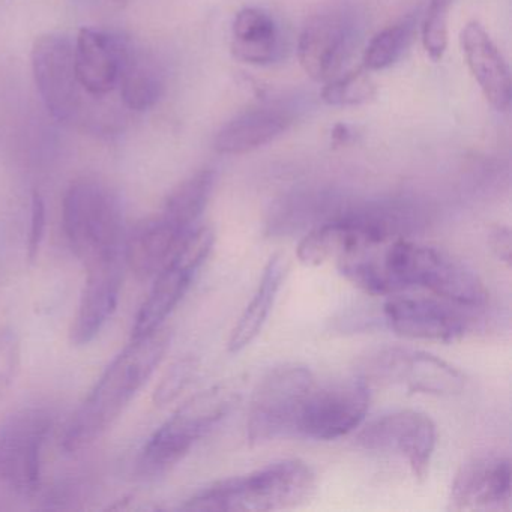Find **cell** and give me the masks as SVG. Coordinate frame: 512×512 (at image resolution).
<instances>
[{
	"mask_svg": "<svg viewBox=\"0 0 512 512\" xmlns=\"http://www.w3.org/2000/svg\"><path fill=\"white\" fill-rule=\"evenodd\" d=\"M169 346L170 331L164 326L133 338L74 413L62 442L65 451L88 448L112 427L163 361Z\"/></svg>",
	"mask_w": 512,
	"mask_h": 512,
	"instance_id": "obj_1",
	"label": "cell"
},
{
	"mask_svg": "<svg viewBox=\"0 0 512 512\" xmlns=\"http://www.w3.org/2000/svg\"><path fill=\"white\" fill-rule=\"evenodd\" d=\"M383 271L392 295L422 287L457 307L479 308L488 301L481 278L449 254L398 238L386 242Z\"/></svg>",
	"mask_w": 512,
	"mask_h": 512,
	"instance_id": "obj_2",
	"label": "cell"
},
{
	"mask_svg": "<svg viewBox=\"0 0 512 512\" xmlns=\"http://www.w3.org/2000/svg\"><path fill=\"white\" fill-rule=\"evenodd\" d=\"M314 473L299 460H284L250 475L203 488L184 511H277L304 503L314 490Z\"/></svg>",
	"mask_w": 512,
	"mask_h": 512,
	"instance_id": "obj_3",
	"label": "cell"
},
{
	"mask_svg": "<svg viewBox=\"0 0 512 512\" xmlns=\"http://www.w3.org/2000/svg\"><path fill=\"white\" fill-rule=\"evenodd\" d=\"M62 224L74 254L86 268L124 256V211L118 194L98 179L83 178L68 188Z\"/></svg>",
	"mask_w": 512,
	"mask_h": 512,
	"instance_id": "obj_4",
	"label": "cell"
},
{
	"mask_svg": "<svg viewBox=\"0 0 512 512\" xmlns=\"http://www.w3.org/2000/svg\"><path fill=\"white\" fill-rule=\"evenodd\" d=\"M238 389L214 386L182 404L146 443L137 463L140 475L154 478L175 467L199 440L217 427L238 403Z\"/></svg>",
	"mask_w": 512,
	"mask_h": 512,
	"instance_id": "obj_5",
	"label": "cell"
},
{
	"mask_svg": "<svg viewBox=\"0 0 512 512\" xmlns=\"http://www.w3.org/2000/svg\"><path fill=\"white\" fill-rule=\"evenodd\" d=\"M316 380L304 365L286 364L269 371L254 391L248 410L247 437L263 445L293 436Z\"/></svg>",
	"mask_w": 512,
	"mask_h": 512,
	"instance_id": "obj_6",
	"label": "cell"
},
{
	"mask_svg": "<svg viewBox=\"0 0 512 512\" xmlns=\"http://www.w3.org/2000/svg\"><path fill=\"white\" fill-rule=\"evenodd\" d=\"M407 223L409 218L389 209L352 212L308 233L299 244L298 259L307 266L340 260L358 248L403 238Z\"/></svg>",
	"mask_w": 512,
	"mask_h": 512,
	"instance_id": "obj_7",
	"label": "cell"
},
{
	"mask_svg": "<svg viewBox=\"0 0 512 512\" xmlns=\"http://www.w3.org/2000/svg\"><path fill=\"white\" fill-rule=\"evenodd\" d=\"M53 428L46 407H25L0 424V481L17 493L34 494L41 484L44 446Z\"/></svg>",
	"mask_w": 512,
	"mask_h": 512,
	"instance_id": "obj_8",
	"label": "cell"
},
{
	"mask_svg": "<svg viewBox=\"0 0 512 512\" xmlns=\"http://www.w3.org/2000/svg\"><path fill=\"white\" fill-rule=\"evenodd\" d=\"M214 242V230L209 227H196L185 235L167 265L155 277L154 286L137 314L133 338L143 337L163 326L190 289L197 271L211 254Z\"/></svg>",
	"mask_w": 512,
	"mask_h": 512,
	"instance_id": "obj_9",
	"label": "cell"
},
{
	"mask_svg": "<svg viewBox=\"0 0 512 512\" xmlns=\"http://www.w3.org/2000/svg\"><path fill=\"white\" fill-rule=\"evenodd\" d=\"M368 383L400 385L416 394L457 395L466 388V377L457 368L422 350L389 347L370 356L362 367Z\"/></svg>",
	"mask_w": 512,
	"mask_h": 512,
	"instance_id": "obj_10",
	"label": "cell"
},
{
	"mask_svg": "<svg viewBox=\"0 0 512 512\" xmlns=\"http://www.w3.org/2000/svg\"><path fill=\"white\" fill-rule=\"evenodd\" d=\"M370 404V383L364 377L314 385L302 409L296 434L314 440H334L361 425Z\"/></svg>",
	"mask_w": 512,
	"mask_h": 512,
	"instance_id": "obj_11",
	"label": "cell"
},
{
	"mask_svg": "<svg viewBox=\"0 0 512 512\" xmlns=\"http://www.w3.org/2000/svg\"><path fill=\"white\" fill-rule=\"evenodd\" d=\"M436 439V425L430 416L415 410H401L368 424L359 433L358 443L370 451L400 455L409 463L416 481L422 482L430 470Z\"/></svg>",
	"mask_w": 512,
	"mask_h": 512,
	"instance_id": "obj_12",
	"label": "cell"
},
{
	"mask_svg": "<svg viewBox=\"0 0 512 512\" xmlns=\"http://www.w3.org/2000/svg\"><path fill=\"white\" fill-rule=\"evenodd\" d=\"M35 83L49 113L58 121L73 118L79 107L74 44L61 34H47L32 49Z\"/></svg>",
	"mask_w": 512,
	"mask_h": 512,
	"instance_id": "obj_13",
	"label": "cell"
},
{
	"mask_svg": "<svg viewBox=\"0 0 512 512\" xmlns=\"http://www.w3.org/2000/svg\"><path fill=\"white\" fill-rule=\"evenodd\" d=\"M511 460L508 457L473 458L452 482V511H500L511 506Z\"/></svg>",
	"mask_w": 512,
	"mask_h": 512,
	"instance_id": "obj_14",
	"label": "cell"
},
{
	"mask_svg": "<svg viewBox=\"0 0 512 512\" xmlns=\"http://www.w3.org/2000/svg\"><path fill=\"white\" fill-rule=\"evenodd\" d=\"M124 266V256H118L86 268L88 277L70 332L71 341L76 346H85L94 341L115 313L122 289Z\"/></svg>",
	"mask_w": 512,
	"mask_h": 512,
	"instance_id": "obj_15",
	"label": "cell"
},
{
	"mask_svg": "<svg viewBox=\"0 0 512 512\" xmlns=\"http://www.w3.org/2000/svg\"><path fill=\"white\" fill-rule=\"evenodd\" d=\"M383 313L389 328L410 340L451 343L469 326L460 311L433 299L394 298L386 302Z\"/></svg>",
	"mask_w": 512,
	"mask_h": 512,
	"instance_id": "obj_16",
	"label": "cell"
},
{
	"mask_svg": "<svg viewBox=\"0 0 512 512\" xmlns=\"http://www.w3.org/2000/svg\"><path fill=\"white\" fill-rule=\"evenodd\" d=\"M128 41L98 29H82L74 44L80 88L95 97L109 94L118 86Z\"/></svg>",
	"mask_w": 512,
	"mask_h": 512,
	"instance_id": "obj_17",
	"label": "cell"
},
{
	"mask_svg": "<svg viewBox=\"0 0 512 512\" xmlns=\"http://www.w3.org/2000/svg\"><path fill=\"white\" fill-rule=\"evenodd\" d=\"M460 44L467 67L485 100L497 112H506L511 106V73L490 35L478 22H470L461 31Z\"/></svg>",
	"mask_w": 512,
	"mask_h": 512,
	"instance_id": "obj_18",
	"label": "cell"
},
{
	"mask_svg": "<svg viewBox=\"0 0 512 512\" xmlns=\"http://www.w3.org/2000/svg\"><path fill=\"white\" fill-rule=\"evenodd\" d=\"M187 233L161 214L143 221L125 238V265L139 280L157 277Z\"/></svg>",
	"mask_w": 512,
	"mask_h": 512,
	"instance_id": "obj_19",
	"label": "cell"
},
{
	"mask_svg": "<svg viewBox=\"0 0 512 512\" xmlns=\"http://www.w3.org/2000/svg\"><path fill=\"white\" fill-rule=\"evenodd\" d=\"M346 49L343 22L335 16H317L308 22L299 37L298 58L311 79L325 82L340 70Z\"/></svg>",
	"mask_w": 512,
	"mask_h": 512,
	"instance_id": "obj_20",
	"label": "cell"
},
{
	"mask_svg": "<svg viewBox=\"0 0 512 512\" xmlns=\"http://www.w3.org/2000/svg\"><path fill=\"white\" fill-rule=\"evenodd\" d=\"M293 116L283 107L248 110L221 128L215 139L220 154L242 155L268 145L292 125Z\"/></svg>",
	"mask_w": 512,
	"mask_h": 512,
	"instance_id": "obj_21",
	"label": "cell"
},
{
	"mask_svg": "<svg viewBox=\"0 0 512 512\" xmlns=\"http://www.w3.org/2000/svg\"><path fill=\"white\" fill-rule=\"evenodd\" d=\"M284 275H286L284 257L281 254H275L265 266L262 280L257 286L253 299L245 308L242 316L239 317L238 323L230 334L229 344H227L230 353H239L256 340L271 314L275 299L283 286L281 283H283Z\"/></svg>",
	"mask_w": 512,
	"mask_h": 512,
	"instance_id": "obj_22",
	"label": "cell"
},
{
	"mask_svg": "<svg viewBox=\"0 0 512 512\" xmlns=\"http://www.w3.org/2000/svg\"><path fill=\"white\" fill-rule=\"evenodd\" d=\"M232 52L251 65L271 64L278 52V29L265 11L245 8L232 25Z\"/></svg>",
	"mask_w": 512,
	"mask_h": 512,
	"instance_id": "obj_23",
	"label": "cell"
},
{
	"mask_svg": "<svg viewBox=\"0 0 512 512\" xmlns=\"http://www.w3.org/2000/svg\"><path fill=\"white\" fill-rule=\"evenodd\" d=\"M118 85H121L125 106L145 112L154 107L163 94V74L151 56L134 49L128 41Z\"/></svg>",
	"mask_w": 512,
	"mask_h": 512,
	"instance_id": "obj_24",
	"label": "cell"
},
{
	"mask_svg": "<svg viewBox=\"0 0 512 512\" xmlns=\"http://www.w3.org/2000/svg\"><path fill=\"white\" fill-rule=\"evenodd\" d=\"M214 181L212 170L197 172L170 194L161 215L182 232H190L211 199Z\"/></svg>",
	"mask_w": 512,
	"mask_h": 512,
	"instance_id": "obj_25",
	"label": "cell"
},
{
	"mask_svg": "<svg viewBox=\"0 0 512 512\" xmlns=\"http://www.w3.org/2000/svg\"><path fill=\"white\" fill-rule=\"evenodd\" d=\"M412 28L413 23L410 20H404L379 32L365 50V70L382 71L394 65L409 43Z\"/></svg>",
	"mask_w": 512,
	"mask_h": 512,
	"instance_id": "obj_26",
	"label": "cell"
},
{
	"mask_svg": "<svg viewBox=\"0 0 512 512\" xmlns=\"http://www.w3.org/2000/svg\"><path fill=\"white\" fill-rule=\"evenodd\" d=\"M376 94V83L364 68L331 80L322 91V100L334 107L359 106L373 100Z\"/></svg>",
	"mask_w": 512,
	"mask_h": 512,
	"instance_id": "obj_27",
	"label": "cell"
},
{
	"mask_svg": "<svg viewBox=\"0 0 512 512\" xmlns=\"http://www.w3.org/2000/svg\"><path fill=\"white\" fill-rule=\"evenodd\" d=\"M452 0H430L422 25V46L433 62L442 61L448 47L449 8Z\"/></svg>",
	"mask_w": 512,
	"mask_h": 512,
	"instance_id": "obj_28",
	"label": "cell"
},
{
	"mask_svg": "<svg viewBox=\"0 0 512 512\" xmlns=\"http://www.w3.org/2000/svg\"><path fill=\"white\" fill-rule=\"evenodd\" d=\"M22 362V343L11 326L0 328V398L16 380Z\"/></svg>",
	"mask_w": 512,
	"mask_h": 512,
	"instance_id": "obj_29",
	"label": "cell"
},
{
	"mask_svg": "<svg viewBox=\"0 0 512 512\" xmlns=\"http://www.w3.org/2000/svg\"><path fill=\"white\" fill-rule=\"evenodd\" d=\"M194 371H196L194 359L185 358L175 362L155 389L154 403L157 406H164L175 400L193 379Z\"/></svg>",
	"mask_w": 512,
	"mask_h": 512,
	"instance_id": "obj_30",
	"label": "cell"
},
{
	"mask_svg": "<svg viewBox=\"0 0 512 512\" xmlns=\"http://www.w3.org/2000/svg\"><path fill=\"white\" fill-rule=\"evenodd\" d=\"M46 233V205L43 197L35 191L32 194L31 229H29L28 257L31 262L37 259Z\"/></svg>",
	"mask_w": 512,
	"mask_h": 512,
	"instance_id": "obj_31",
	"label": "cell"
},
{
	"mask_svg": "<svg viewBox=\"0 0 512 512\" xmlns=\"http://www.w3.org/2000/svg\"><path fill=\"white\" fill-rule=\"evenodd\" d=\"M490 245L497 259L511 265V232L508 227H496L490 233Z\"/></svg>",
	"mask_w": 512,
	"mask_h": 512,
	"instance_id": "obj_32",
	"label": "cell"
},
{
	"mask_svg": "<svg viewBox=\"0 0 512 512\" xmlns=\"http://www.w3.org/2000/svg\"><path fill=\"white\" fill-rule=\"evenodd\" d=\"M332 137H334L335 142H346L347 137H349V131H347V127H344V125H337Z\"/></svg>",
	"mask_w": 512,
	"mask_h": 512,
	"instance_id": "obj_33",
	"label": "cell"
}]
</instances>
